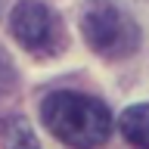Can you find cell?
<instances>
[{"label":"cell","instance_id":"cell-1","mask_svg":"<svg viewBox=\"0 0 149 149\" xmlns=\"http://www.w3.org/2000/svg\"><path fill=\"white\" fill-rule=\"evenodd\" d=\"M40 118L56 140L72 149H96L109 140L112 115L100 100L78 90H56L40 106Z\"/></svg>","mask_w":149,"mask_h":149},{"label":"cell","instance_id":"cell-2","mask_svg":"<svg viewBox=\"0 0 149 149\" xmlns=\"http://www.w3.org/2000/svg\"><path fill=\"white\" fill-rule=\"evenodd\" d=\"M81 34L93 53L106 56V59L130 56L140 44L137 22L112 0H87L81 6Z\"/></svg>","mask_w":149,"mask_h":149},{"label":"cell","instance_id":"cell-3","mask_svg":"<svg viewBox=\"0 0 149 149\" xmlns=\"http://www.w3.org/2000/svg\"><path fill=\"white\" fill-rule=\"evenodd\" d=\"M9 28L13 37L25 47L28 53L37 56H53L56 50H62V22L50 6H44L40 0H22L16 3L13 16H9Z\"/></svg>","mask_w":149,"mask_h":149},{"label":"cell","instance_id":"cell-4","mask_svg":"<svg viewBox=\"0 0 149 149\" xmlns=\"http://www.w3.org/2000/svg\"><path fill=\"white\" fill-rule=\"evenodd\" d=\"M121 134L134 149H149V102L130 106L121 115Z\"/></svg>","mask_w":149,"mask_h":149},{"label":"cell","instance_id":"cell-5","mask_svg":"<svg viewBox=\"0 0 149 149\" xmlns=\"http://www.w3.org/2000/svg\"><path fill=\"white\" fill-rule=\"evenodd\" d=\"M3 149H40V146H37V137L31 134V127L25 121L13 118L3 127Z\"/></svg>","mask_w":149,"mask_h":149},{"label":"cell","instance_id":"cell-6","mask_svg":"<svg viewBox=\"0 0 149 149\" xmlns=\"http://www.w3.org/2000/svg\"><path fill=\"white\" fill-rule=\"evenodd\" d=\"M13 90H16V72H13V65L6 59H0V102L9 100Z\"/></svg>","mask_w":149,"mask_h":149}]
</instances>
